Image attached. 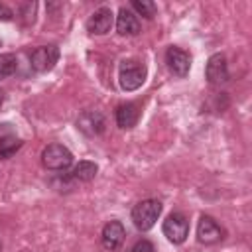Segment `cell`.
<instances>
[{
    "instance_id": "6da1fadb",
    "label": "cell",
    "mask_w": 252,
    "mask_h": 252,
    "mask_svg": "<svg viewBox=\"0 0 252 252\" xmlns=\"http://www.w3.org/2000/svg\"><path fill=\"white\" fill-rule=\"evenodd\" d=\"M159 215H161V203L158 199H144L132 209L134 226L142 232L150 230L156 224V220L159 219Z\"/></svg>"
},
{
    "instance_id": "7a4b0ae2",
    "label": "cell",
    "mask_w": 252,
    "mask_h": 252,
    "mask_svg": "<svg viewBox=\"0 0 252 252\" xmlns=\"http://www.w3.org/2000/svg\"><path fill=\"white\" fill-rule=\"evenodd\" d=\"M146 65L140 63V61H134V59H128V61H122L120 63V73H118V81H120V87L124 91H136L144 85L146 81Z\"/></svg>"
},
{
    "instance_id": "3957f363",
    "label": "cell",
    "mask_w": 252,
    "mask_h": 252,
    "mask_svg": "<svg viewBox=\"0 0 252 252\" xmlns=\"http://www.w3.org/2000/svg\"><path fill=\"white\" fill-rule=\"evenodd\" d=\"M41 161L51 171H65L73 163V154L63 144H49L41 152Z\"/></svg>"
},
{
    "instance_id": "277c9868",
    "label": "cell",
    "mask_w": 252,
    "mask_h": 252,
    "mask_svg": "<svg viewBox=\"0 0 252 252\" xmlns=\"http://www.w3.org/2000/svg\"><path fill=\"white\" fill-rule=\"evenodd\" d=\"M163 234L173 244L185 242V238L189 234V220H187V217L183 213H171L163 220Z\"/></svg>"
},
{
    "instance_id": "5b68a950",
    "label": "cell",
    "mask_w": 252,
    "mask_h": 252,
    "mask_svg": "<svg viewBox=\"0 0 252 252\" xmlns=\"http://www.w3.org/2000/svg\"><path fill=\"white\" fill-rule=\"evenodd\" d=\"M57 59H59V47L57 45H41V47L32 51L30 65L33 71L45 73V71H51L55 67Z\"/></svg>"
},
{
    "instance_id": "8992f818",
    "label": "cell",
    "mask_w": 252,
    "mask_h": 252,
    "mask_svg": "<svg viewBox=\"0 0 252 252\" xmlns=\"http://www.w3.org/2000/svg\"><path fill=\"white\" fill-rule=\"evenodd\" d=\"M205 77L215 87L228 81V65H226V57L222 53H213L209 57L207 67H205Z\"/></svg>"
},
{
    "instance_id": "52a82bcc",
    "label": "cell",
    "mask_w": 252,
    "mask_h": 252,
    "mask_svg": "<svg viewBox=\"0 0 252 252\" xmlns=\"http://www.w3.org/2000/svg\"><path fill=\"white\" fill-rule=\"evenodd\" d=\"M165 63H167V69L177 75V77H185L191 69V55L187 51H183L181 47H167L165 51Z\"/></svg>"
},
{
    "instance_id": "ba28073f",
    "label": "cell",
    "mask_w": 252,
    "mask_h": 252,
    "mask_svg": "<svg viewBox=\"0 0 252 252\" xmlns=\"http://www.w3.org/2000/svg\"><path fill=\"white\" fill-rule=\"evenodd\" d=\"M104 116L98 110H83L77 118V128L87 136H98L104 132Z\"/></svg>"
},
{
    "instance_id": "9c48e42d",
    "label": "cell",
    "mask_w": 252,
    "mask_h": 252,
    "mask_svg": "<svg viewBox=\"0 0 252 252\" xmlns=\"http://www.w3.org/2000/svg\"><path fill=\"white\" fill-rule=\"evenodd\" d=\"M112 24H114V14H112V10L106 8V6H100L98 10H94V12L91 14V18H89V22H87V30H89L91 33H94V35H104V33L110 32Z\"/></svg>"
},
{
    "instance_id": "30bf717a",
    "label": "cell",
    "mask_w": 252,
    "mask_h": 252,
    "mask_svg": "<svg viewBox=\"0 0 252 252\" xmlns=\"http://www.w3.org/2000/svg\"><path fill=\"white\" fill-rule=\"evenodd\" d=\"M222 234H224V230L219 226V222L213 217L203 215L199 219V224H197V238H199V242H203V244H215V242L222 240Z\"/></svg>"
},
{
    "instance_id": "8fae6325",
    "label": "cell",
    "mask_w": 252,
    "mask_h": 252,
    "mask_svg": "<svg viewBox=\"0 0 252 252\" xmlns=\"http://www.w3.org/2000/svg\"><path fill=\"white\" fill-rule=\"evenodd\" d=\"M124 236H126V232H124L122 222H120V220H110V222H106L104 228H102V246H104L106 250L114 252V250L120 248Z\"/></svg>"
},
{
    "instance_id": "7c38bea8",
    "label": "cell",
    "mask_w": 252,
    "mask_h": 252,
    "mask_svg": "<svg viewBox=\"0 0 252 252\" xmlns=\"http://www.w3.org/2000/svg\"><path fill=\"white\" fill-rule=\"evenodd\" d=\"M116 30L120 35H138L140 33V22H138L136 14L122 6L118 10V16H116Z\"/></svg>"
},
{
    "instance_id": "4fadbf2b",
    "label": "cell",
    "mask_w": 252,
    "mask_h": 252,
    "mask_svg": "<svg viewBox=\"0 0 252 252\" xmlns=\"http://www.w3.org/2000/svg\"><path fill=\"white\" fill-rule=\"evenodd\" d=\"M138 118H140V106L136 102H126L116 108V124L122 130L134 128L138 124Z\"/></svg>"
},
{
    "instance_id": "5bb4252c",
    "label": "cell",
    "mask_w": 252,
    "mask_h": 252,
    "mask_svg": "<svg viewBox=\"0 0 252 252\" xmlns=\"http://www.w3.org/2000/svg\"><path fill=\"white\" fill-rule=\"evenodd\" d=\"M96 171H98V165H96L94 161L83 159V161H79V163L73 167L71 177H73L75 181H91V179H94Z\"/></svg>"
},
{
    "instance_id": "9a60e30c",
    "label": "cell",
    "mask_w": 252,
    "mask_h": 252,
    "mask_svg": "<svg viewBox=\"0 0 252 252\" xmlns=\"http://www.w3.org/2000/svg\"><path fill=\"white\" fill-rule=\"evenodd\" d=\"M22 140L16 138L14 134H8V136H2L0 138V159H8L12 158L20 148H22Z\"/></svg>"
},
{
    "instance_id": "2e32d148",
    "label": "cell",
    "mask_w": 252,
    "mask_h": 252,
    "mask_svg": "<svg viewBox=\"0 0 252 252\" xmlns=\"http://www.w3.org/2000/svg\"><path fill=\"white\" fill-rule=\"evenodd\" d=\"M18 69V59L14 53H0V81L14 75Z\"/></svg>"
},
{
    "instance_id": "e0dca14e",
    "label": "cell",
    "mask_w": 252,
    "mask_h": 252,
    "mask_svg": "<svg viewBox=\"0 0 252 252\" xmlns=\"http://www.w3.org/2000/svg\"><path fill=\"white\" fill-rule=\"evenodd\" d=\"M132 8L140 16H144L146 20H152L156 16V12H158V8H156V4L152 0H132Z\"/></svg>"
},
{
    "instance_id": "ac0fdd59",
    "label": "cell",
    "mask_w": 252,
    "mask_h": 252,
    "mask_svg": "<svg viewBox=\"0 0 252 252\" xmlns=\"http://www.w3.org/2000/svg\"><path fill=\"white\" fill-rule=\"evenodd\" d=\"M130 252H156V248H154V244H152L150 240H138V242L132 246Z\"/></svg>"
},
{
    "instance_id": "d6986e66",
    "label": "cell",
    "mask_w": 252,
    "mask_h": 252,
    "mask_svg": "<svg viewBox=\"0 0 252 252\" xmlns=\"http://www.w3.org/2000/svg\"><path fill=\"white\" fill-rule=\"evenodd\" d=\"M12 18H14V12H12L8 6L0 4V20H2V22H10Z\"/></svg>"
},
{
    "instance_id": "ffe728a7",
    "label": "cell",
    "mask_w": 252,
    "mask_h": 252,
    "mask_svg": "<svg viewBox=\"0 0 252 252\" xmlns=\"http://www.w3.org/2000/svg\"><path fill=\"white\" fill-rule=\"evenodd\" d=\"M2 102H4V93L0 91V106H2Z\"/></svg>"
},
{
    "instance_id": "44dd1931",
    "label": "cell",
    "mask_w": 252,
    "mask_h": 252,
    "mask_svg": "<svg viewBox=\"0 0 252 252\" xmlns=\"http://www.w3.org/2000/svg\"><path fill=\"white\" fill-rule=\"evenodd\" d=\"M0 248H2V240H0Z\"/></svg>"
},
{
    "instance_id": "7402d4cb",
    "label": "cell",
    "mask_w": 252,
    "mask_h": 252,
    "mask_svg": "<svg viewBox=\"0 0 252 252\" xmlns=\"http://www.w3.org/2000/svg\"><path fill=\"white\" fill-rule=\"evenodd\" d=\"M0 45H2V41H0Z\"/></svg>"
}]
</instances>
